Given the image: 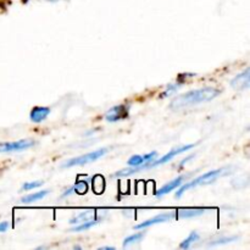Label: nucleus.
I'll return each instance as SVG.
<instances>
[{
  "label": "nucleus",
  "instance_id": "obj_1",
  "mask_svg": "<svg viewBox=\"0 0 250 250\" xmlns=\"http://www.w3.org/2000/svg\"><path fill=\"white\" fill-rule=\"evenodd\" d=\"M220 95V90L214 87H204L199 89L190 90V92L183 93L178 95L171 102L170 107L172 110L187 109V107L195 106V105L204 104V103L211 102L215 98Z\"/></svg>",
  "mask_w": 250,
  "mask_h": 250
},
{
  "label": "nucleus",
  "instance_id": "obj_2",
  "mask_svg": "<svg viewBox=\"0 0 250 250\" xmlns=\"http://www.w3.org/2000/svg\"><path fill=\"white\" fill-rule=\"evenodd\" d=\"M194 146L195 144H188V146H178V148H175L172 149V150L168 151V153H166L163 158L155 159V160L153 161H149V163H146L144 165L139 166V167H129V168H126V170H121L112 176H115V177H124V176H129V175H133V173L141 172V171L146 170V168L158 167V166L164 165V164L170 163V161L172 160V159H175L177 155H180V154L182 153H186V151H188L189 149L194 148Z\"/></svg>",
  "mask_w": 250,
  "mask_h": 250
},
{
  "label": "nucleus",
  "instance_id": "obj_3",
  "mask_svg": "<svg viewBox=\"0 0 250 250\" xmlns=\"http://www.w3.org/2000/svg\"><path fill=\"white\" fill-rule=\"evenodd\" d=\"M227 175V168H217V170H212L209 171V172L204 173V175L199 176V177L194 178L190 182L187 183H182L178 189V192L176 193V198H181L183 194H185L187 190L192 189V188L199 187V186H205V185H210L214 181H216L217 178L221 177V176Z\"/></svg>",
  "mask_w": 250,
  "mask_h": 250
},
{
  "label": "nucleus",
  "instance_id": "obj_4",
  "mask_svg": "<svg viewBox=\"0 0 250 250\" xmlns=\"http://www.w3.org/2000/svg\"><path fill=\"white\" fill-rule=\"evenodd\" d=\"M107 151H109V149L107 148H100L98 149V150L83 154V155L77 156V158H73V159H70V160L65 161V163L62 164V167L70 168V167H73V166H83V165H87V164L94 163V161L99 160L100 158L106 155Z\"/></svg>",
  "mask_w": 250,
  "mask_h": 250
},
{
  "label": "nucleus",
  "instance_id": "obj_5",
  "mask_svg": "<svg viewBox=\"0 0 250 250\" xmlns=\"http://www.w3.org/2000/svg\"><path fill=\"white\" fill-rule=\"evenodd\" d=\"M129 105L127 104H120L115 105L111 109L107 110L106 114H105V120L110 124H116V122L122 121V120L127 119L129 114Z\"/></svg>",
  "mask_w": 250,
  "mask_h": 250
},
{
  "label": "nucleus",
  "instance_id": "obj_6",
  "mask_svg": "<svg viewBox=\"0 0 250 250\" xmlns=\"http://www.w3.org/2000/svg\"><path fill=\"white\" fill-rule=\"evenodd\" d=\"M36 146V142L32 139H21L9 143H0V153H15V151H23Z\"/></svg>",
  "mask_w": 250,
  "mask_h": 250
},
{
  "label": "nucleus",
  "instance_id": "obj_7",
  "mask_svg": "<svg viewBox=\"0 0 250 250\" xmlns=\"http://www.w3.org/2000/svg\"><path fill=\"white\" fill-rule=\"evenodd\" d=\"M173 219H176V212H164V214L156 215V216L151 217V219L146 220V221L141 222V224L137 225V226L134 227V229H148V227L155 226V225L163 224V222L171 221V220H173Z\"/></svg>",
  "mask_w": 250,
  "mask_h": 250
},
{
  "label": "nucleus",
  "instance_id": "obj_8",
  "mask_svg": "<svg viewBox=\"0 0 250 250\" xmlns=\"http://www.w3.org/2000/svg\"><path fill=\"white\" fill-rule=\"evenodd\" d=\"M231 87L237 90L248 89L250 87V70L247 67L243 72L237 75L233 80L231 81Z\"/></svg>",
  "mask_w": 250,
  "mask_h": 250
},
{
  "label": "nucleus",
  "instance_id": "obj_9",
  "mask_svg": "<svg viewBox=\"0 0 250 250\" xmlns=\"http://www.w3.org/2000/svg\"><path fill=\"white\" fill-rule=\"evenodd\" d=\"M187 178V176L182 175V176H178L177 178H175V180L170 181L168 183H166L165 186H163V187L160 188V189H158L155 192V197L156 198H163L165 197V195H167L168 193H171L172 190H175L176 188L180 187L181 185H182L183 182H185V180Z\"/></svg>",
  "mask_w": 250,
  "mask_h": 250
},
{
  "label": "nucleus",
  "instance_id": "obj_10",
  "mask_svg": "<svg viewBox=\"0 0 250 250\" xmlns=\"http://www.w3.org/2000/svg\"><path fill=\"white\" fill-rule=\"evenodd\" d=\"M158 159V153L156 151H151V153L144 154V155H133L128 159L127 165L128 167H139V166L144 165L146 163L153 161Z\"/></svg>",
  "mask_w": 250,
  "mask_h": 250
},
{
  "label": "nucleus",
  "instance_id": "obj_11",
  "mask_svg": "<svg viewBox=\"0 0 250 250\" xmlns=\"http://www.w3.org/2000/svg\"><path fill=\"white\" fill-rule=\"evenodd\" d=\"M50 115V109L45 106H36L32 109L31 114H29V119L34 124H41L44 120L48 119V116Z\"/></svg>",
  "mask_w": 250,
  "mask_h": 250
},
{
  "label": "nucleus",
  "instance_id": "obj_12",
  "mask_svg": "<svg viewBox=\"0 0 250 250\" xmlns=\"http://www.w3.org/2000/svg\"><path fill=\"white\" fill-rule=\"evenodd\" d=\"M88 190V182L87 181H77V182L75 183V185L72 186V187L68 188L67 190H65V192L62 193V195H61V198H66V197H70V195L72 194H85Z\"/></svg>",
  "mask_w": 250,
  "mask_h": 250
},
{
  "label": "nucleus",
  "instance_id": "obj_13",
  "mask_svg": "<svg viewBox=\"0 0 250 250\" xmlns=\"http://www.w3.org/2000/svg\"><path fill=\"white\" fill-rule=\"evenodd\" d=\"M98 219L97 217V211L95 210H85V211L80 212L78 215H76L75 217L70 220V225L72 226H76V225L83 224V222L90 221V220Z\"/></svg>",
  "mask_w": 250,
  "mask_h": 250
},
{
  "label": "nucleus",
  "instance_id": "obj_14",
  "mask_svg": "<svg viewBox=\"0 0 250 250\" xmlns=\"http://www.w3.org/2000/svg\"><path fill=\"white\" fill-rule=\"evenodd\" d=\"M205 211H207V209H182L176 212V217H180V219H192V217L200 216Z\"/></svg>",
  "mask_w": 250,
  "mask_h": 250
},
{
  "label": "nucleus",
  "instance_id": "obj_15",
  "mask_svg": "<svg viewBox=\"0 0 250 250\" xmlns=\"http://www.w3.org/2000/svg\"><path fill=\"white\" fill-rule=\"evenodd\" d=\"M49 194V190H39V192L32 193V194L26 195L21 199V202L23 204H32L34 202H38V200H42L43 198H45L46 195Z\"/></svg>",
  "mask_w": 250,
  "mask_h": 250
},
{
  "label": "nucleus",
  "instance_id": "obj_16",
  "mask_svg": "<svg viewBox=\"0 0 250 250\" xmlns=\"http://www.w3.org/2000/svg\"><path fill=\"white\" fill-rule=\"evenodd\" d=\"M102 220H103V217H98V219L90 220V221L83 222V224H80V225H76V226H73L72 229H71V232H83V231H88V229H92V227L97 226V225L99 224V222L102 221Z\"/></svg>",
  "mask_w": 250,
  "mask_h": 250
},
{
  "label": "nucleus",
  "instance_id": "obj_17",
  "mask_svg": "<svg viewBox=\"0 0 250 250\" xmlns=\"http://www.w3.org/2000/svg\"><path fill=\"white\" fill-rule=\"evenodd\" d=\"M144 236H146V233H144V232H138V233L131 234V236H128V237H126V238H125L122 246H124V248H127V247L139 243L141 241H143Z\"/></svg>",
  "mask_w": 250,
  "mask_h": 250
},
{
  "label": "nucleus",
  "instance_id": "obj_18",
  "mask_svg": "<svg viewBox=\"0 0 250 250\" xmlns=\"http://www.w3.org/2000/svg\"><path fill=\"white\" fill-rule=\"evenodd\" d=\"M199 239H200L199 233H198V232H195V231H193L192 233H190L189 236H188L187 238H186L185 241H183L182 243L180 244V248L189 249L190 247H192L194 243H197V242L199 241Z\"/></svg>",
  "mask_w": 250,
  "mask_h": 250
},
{
  "label": "nucleus",
  "instance_id": "obj_19",
  "mask_svg": "<svg viewBox=\"0 0 250 250\" xmlns=\"http://www.w3.org/2000/svg\"><path fill=\"white\" fill-rule=\"evenodd\" d=\"M237 239H238V237H225V238H220V239H217V241L210 242V243H209V247H215V246H224V244H229V243H232V242L237 241Z\"/></svg>",
  "mask_w": 250,
  "mask_h": 250
},
{
  "label": "nucleus",
  "instance_id": "obj_20",
  "mask_svg": "<svg viewBox=\"0 0 250 250\" xmlns=\"http://www.w3.org/2000/svg\"><path fill=\"white\" fill-rule=\"evenodd\" d=\"M43 185L42 181H33V182H26L23 186H22V190H32L36 189V188L41 187Z\"/></svg>",
  "mask_w": 250,
  "mask_h": 250
},
{
  "label": "nucleus",
  "instance_id": "obj_21",
  "mask_svg": "<svg viewBox=\"0 0 250 250\" xmlns=\"http://www.w3.org/2000/svg\"><path fill=\"white\" fill-rule=\"evenodd\" d=\"M181 84H178V83H175V84H168L167 88H166V90L164 92V94L161 95V97L166 98V97H170L171 94H173V93L177 92V89L180 88Z\"/></svg>",
  "mask_w": 250,
  "mask_h": 250
},
{
  "label": "nucleus",
  "instance_id": "obj_22",
  "mask_svg": "<svg viewBox=\"0 0 250 250\" xmlns=\"http://www.w3.org/2000/svg\"><path fill=\"white\" fill-rule=\"evenodd\" d=\"M9 222L7 221H2L0 222V233H2V232H6L7 229H9Z\"/></svg>",
  "mask_w": 250,
  "mask_h": 250
},
{
  "label": "nucleus",
  "instance_id": "obj_23",
  "mask_svg": "<svg viewBox=\"0 0 250 250\" xmlns=\"http://www.w3.org/2000/svg\"><path fill=\"white\" fill-rule=\"evenodd\" d=\"M193 156H194V155H190V156H188L187 159H185V160H183L182 163L180 164V167H182V166H185L186 164H187V161H188V160H190V159H193Z\"/></svg>",
  "mask_w": 250,
  "mask_h": 250
},
{
  "label": "nucleus",
  "instance_id": "obj_24",
  "mask_svg": "<svg viewBox=\"0 0 250 250\" xmlns=\"http://www.w3.org/2000/svg\"><path fill=\"white\" fill-rule=\"evenodd\" d=\"M99 249H100V250H104V249H110V250H114L115 248H114V247H100Z\"/></svg>",
  "mask_w": 250,
  "mask_h": 250
},
{
  "label": "nucleus",
  "instance_id": "obj_25",
  "mask_svg": "<svg viewBox=\"0 0 250 250\" xmlns=\"http://www.w3.org/2000/svg\"><path fill=\"white\" fill-rule=\"evenodd\" d=\"M45 1H50V2H55V1H59V0H45Z\"/></svg>",
  "mask_w": 250,
  "mask_h": 250
}]
</instances>
